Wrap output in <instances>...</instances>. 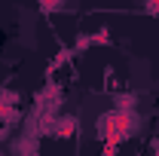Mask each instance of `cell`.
Masks as SVG:
<instances>
[{"label":"cell","instance_id":"obj_1","mask_svg":"<svg viewBox=\"0 0 159 156\" xmlns=\"http://www.w3.org/2000/svg\"><path fill=\"white\" fill-rule=\"evenodd\" d=\"M138 117H135V110H113V113H107V117L98 119V135L104 141H110V144H119L122 138L135 135L138 132Z\"/></svg>","mask_w":159,"mask_h":156},{"label":"cell","instance_id":"obj_2","mask_svg":"<svg viewBox=\"0 0 159 156\" xmlns=\"http://www.w3.org/2000/svg\"><path fill=\"white\" fill-rule=\"evenodd\" d=\"M77 132V119L74 117H55V135L58 138H70Z\"/></svg>","mask_w":159,"mask_h":156},{"label":"cell","instance_id":"obj_3","mask_svg":"<svg viewBox=\"0 0 159 156\" xmlns=\"http://www.w3.org/2000/svg\"><path fill=\"white\" fill-rule=\"evenodd\" d=\"M40 9L43 12H58V9H64V0H37Z\"/></svg>","mask_w":159,"mask_h":156},{"label":"cell","instance_id":"obj_4","mask_svg":"<svg viewBox=\"0 0 159 156\" xmlns=\"http://www.w3.org/2000/svg\"><path fill=\"white\" fill-rule=\"evenodd\" d=\"M116 107H119V110H132V107H135V95H119L116 98Z\"/></svg>","mask_w":159,"mask_h":156},{"label":"cell","instance_id":"obj_5","mask_svg":"<svg viewBox=\"0 0 159 156\" xmlns=\"http://www.w3.org/2000/svg\"><path fill=\"white\" fill-rule=\"evenodd\" d=\"M147 9H150L153 16H159V0H147Z\"/></svg>","mask_w":159,"mask_h":156}]
</instances>
